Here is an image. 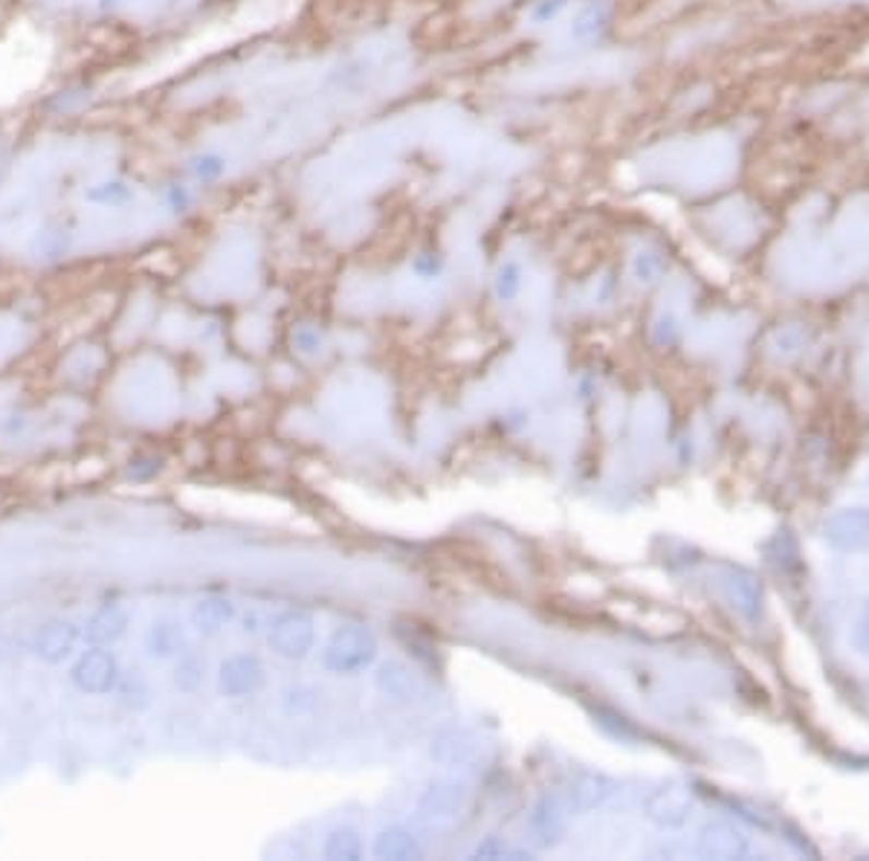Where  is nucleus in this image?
<instances>
[{"label":"nucleus","mask_w":869,"mask_h":861,"mask_svg":"<svg viewBox=\"0 0 869 861\" xmlns=\"http://www.w3.org/2000/svg\"><path fill=\"white\" fill-rule=\"evenodd\" d=\"M374 682H377L383 696H388L391 702H400V705H412V702H418L423 696L421 679H418V673L406 661H381L377 673H374Z\"/></svg>","instance_id":"nucleus-10"},{"label":"nucleus","mask_w":869,"mask_h":861,"mask_svg":"<svg viewBox=\"0 0 869 861\" xmlns=\"http://www.w3.org/2000/svg\"><path fill=\"white\" fill-rule=\"evenodd\" d=\"M192 203L194 194L186 183H169V187H166V206H169L174 215H186V212L192 210Z\"/></svg>","instance_id":"nucleus-31"},{"label":"nucleus","mask_w":869,"mask_h":861,"mask_svg":"<svg viewBox=\"0 0 869 861\" xmlns=\"http://www.w3.org/2000/svg\"><path fill=\"white\" fill-rule=\"evenodd\" d=\"M531 833L540 838L542 847H551L563 836V803L557 794H545L536 801L531 812Z\"/></svg>","instance_id":"nucleus-19"},{"label":"nucleus","mask_w":869,"mask_h":861,"mask_svg":"<svg viewBox=\"0 0 869 861\" xmlns=\"http://www.w3.org/2000/svg\"><path fill=\"white\" fill-rule=\"evenodd\" d=\"M701 859H716V861H736L745 859L751 850V841L745 836L743 829L731 824V821H708L699 829V845H696Z\"/></svg>","instance_id":"nucleus-8"},{"label":"nucleus","mask_w":869,"mask_h":861,"mask_svg":"<svg viewBox=\"0 0 869 861\" xmlns=\"http://www.w3.org/2000/svg\"><path fill=\"white\" fill-rule=\"evenodd\" d=\"M722 591H725L727 603L748 621H757L762 609V586L751 572L745 569H727L722 574Z\"/></svg>","instance_id":"nucleus-11"},{"label":"nucleus","mask_w":869,"mask_h":861,"mask_svg":"<svg viewBox=\"0 0 869 861\" xmlns=\"http://www.w3.org/2000/svg\"><path fill=\"white\" fill-rule=\"evenodd\" d=\"M79 642H82V626L70 618H56V621L38 626V633L29 642V650H33L35 659L47 661V665H61L76 653Z\"/></svg>","instance_id":"nucleus-6"},{"label":"nucleus","mask_w":869,"mask_h":861,"mask_svg":"<svg viewBox=\"0 0 869 861\" xmlns=\"http://www.w3.org/2000/svg\"><path fill=\"white\" fill-rule=\"evenodd\" d=\"M470 806V789L456 780L430 784L418 798V812L426 821H452Z\"/></svg>","instance_id":"nucleus-9"},{"label":"nucleus","mask_w":869,"mask_h":861,"mask_svg":"<svg viewBox=\"0 0 869 861\" xmlns=\"http://www.w3.org/2000/svg\"><path fill=\"white\" fill-rule=\"evenodd\" d=\"M162 474L160 456H134L128 462V479L134 481H152L154 476Z\"/></svg>","instance_id":"nucleus-30"},{"label":"nucleus","mask_w":869,"mask_h":861,"mask_svg":"<svg viewBox=\"0 0 869 861\" xmlns=\"http://www.w3.org/2000/svg\"><path fill=\"white\" fill-rule=\"evenodd\" d=\"M264 682H267V670H264L262 659H255V656L238 653V656H229V659L220 661L218 691L227 699L253 696V693L262 691Z\"/></svg>","instance_id":"nucleus-5"},{"label":"nucleus","mask_w":869,"mask_h":861,"mask_svg":"<svg viewBox=\"0 0 869 861\" xmlns=\"http://www.w3.org/2000/svg\"><path fill=\"white\" fill-rule=\"evenodd\" d=\"M377 659V635L369 626L348 624L330 635L322 650V668L334 675H357Z\"/></svg>","instance_id":"nucleus-1"},{"label":"nucleus","mask_w":869,"mask_h":861,"mask_svg":"<svg viewBox=\"0 0 869 861\" xmlns=\"http://www.w3.org/2000/svg\"><path fill=\"white\" fill-rule=\"evenodd\" d=\"M696 801L687 786L667 784L659 786L655 792H650V798L643 801V815L661 829H678L692 818Z\"/></svg>","instance_id":"nucleus-4"},{"label":"nucleus","mask_w":869,"mask_h":861,"mask_svg":"<svg viewBox=\"0 0 869 861\" xmlns=\"http://www.w3.org/2000/svg\"><path fill=\"white\" fill-rule=\"evenodd\" d=\"M615 792V780L600 772H582L568 786V806L571 812H591L603 806Z\"/></svg>","instance_id":"nucleus-15"},{"label":"nucleus","mask_w":869,"mask_h":861,"mask_svg":"<svg viewBox=\"0 0 869 861\" xmlns=\"http://www.w3.org/2000/svg\"><path fill=\"white\" fill-rule=\"evenodd\" d=\"M823 537L835 551L858 554L869 549V511L867 507H846L829 516L823 525Z\"/></svg>","instance_id":"nucleus-7"},{"label":"nucleus","mask_w":869,"mask_h":861,"mask_svg":"<svg viewBox=\"0 0 869 861\" xmlns=\"http://www.w3.org/2000/svg\"><path fill=\"white\" fill-rule=\"evenodd\" d=\"M612 17H615V3L612 0H582L575 17H571V24H568V35L577 44L598 41L612 26Z\"/></svg>","instance_id":"nucleus-12"},{"label":"nucleus","mask_w":869,"mask_h":861,"mask_svg":"<svg viewBox=\"0 0 869 861\" xmlns=\"http://www.w3.org/2000/svg\"><path fill=\"white\" fill-rule=\"evenodd\" d=\"M853 644H855V650L861 653L864 659H869V609H864L861 618L855 621Z\"/></svg>","instance_id":"nucleus-33"},{"label":"nucleus","mask_w":869,"mask_h":861,"mask_svg":"<svg viewBox=\"0 0 869 861\" xmlns=\"http://www.w3.org/2000/svg\"><path fill=\"white\" fill-rule=\"evenodd\" d=\"M171 679H174L178 691L194 693L203 684V661L197 656H192V653H183Z\"/></svg>","instance_id":"nucleus-25"},{"label":"nucleus","mask_w":869,"mask_h":861,"mask_svg":"<svg viewBox=\"0 0 869 861\" xmlns=\"http://www.w3.org/2000/svg\"><path fill=\"white\" fill-rule=\"evenodd\" d=\"M575 0H533L528 9V24L531 26H551L557 24L559 17L566 15Z\"/></svg>","instance_id":"nucleus-26"},{"label":"nucleus","mask_w":869,"mask_h":861,"mask_svg":"<svg viewBox=\"0 0 869 861\" xmlns=\"http://www.w3.org/2000/svg\"><path fill=\"white\" fill-rule=\"evenodd\" d=\"M522 285H524V271L522 264L516 262V259H507V262L498 264L496 276H493V294H496L498 302H516L519 299V294H522Z\"/></svg>","instance_id":"nucleus-21"},{"label":"nucleus","mask_w":869,"mask_h":861,"mask_svg":"<svg viewBox=\"0 0 869 861\" xmlns=\"http://www.w3.org/2000/svg\"><path fill=\"white\" fill-rule=\"evenodd\" d=\"M293 346L302 351V355H316L322 348V334L316 328H311V325H299V328L293 331Z\"/></svg>","instance_id":"nucleus-32"},{"label":"nucleus","mask_w":869,"mask_h":861,"mask_svg":"<svg viewBox=\"0 0 869 861\" xmlns=\"http://www.w3.org/2000/svg\"><path fill=\"white\" fill-rule=\"evenodd\" d=\"M322 856L330 861H357L363 859V838L354 827H334L325 836Z\"/></svg>","instance_id":"nucleus-20"},{"label":"nucleus","mask_w":869,"mask_h":861,"mask_svg":"<svg viewBox=\"0 0 869 861\" xmlns=\"http://www.w3.org/2000/svg\"><path fill=\"white\" fill-rule=\"evenodd\" d=\"M632 273L641 285H650V282H655L664 273V259L659 253H652V250H643V253L635 255Z\"/></svg>","instance_id":"nucleus-29"},{"label":"nucleus","mask_w":869,"mask_h":861,"mask_svg":"<svg viewBox=\"0 0 869 861\" xmlns=\"http://www.w3.org/2000/svg\"><path fill=\"white\" fill-rule=\"evenodd\" d=\"M430 754L432 761L444 763V766H464L479 754V737L467 728H447L432 737Z\"/></svg>","instance_id":"nucleus-14"},{"label":"nucleus","mask_w":869,"mask_h":861,"mask_svg":"<svg viewBox=\"0 0 869 861\" xmlns=\"http://www.w3.org/2000/svg\"><path fill=\"white\" fill-rule=\"evenodd\" d=\"M655 337H659L661 343H664V339H676V320H673V316H664V320L659 322Z\"/></svg>","instance_id":"nucleus-34"},{"label":"nucleus","mask_w":869,"mask_h":861,"mask_svg":"<svg viewBox=\"0 0 869 861\" xmlns=\"http://www.w3.org/2000/svg\"><path fill=\"white\" fill-rule=\"evenodd\" d=\"M227 169L229 160L218 152L194 154V157H189L186 160V171L194 180H201V183H218V180L227 175Z\"/></svg>","instance_id":"nucleus-22"},{"label":"nucleus","mask_w":869,"mask_h":861,"mask_svg":"<svg viewBox=\"0 0 869 861\" xmlns=\"http://www.w3.org/2000/svg\"><path fill=\"white\" fill-rule=\"evenodd\" d=\"M143 644L145 653H148V659L166 661L183 653V647H186V635H183L180 624H174V621H154V624L148 626V633H145Z\"/></svg>","instance_id":"nucleus-18"},{"label":"nucleus","mask_w":869,"mask_h":861,"mask_svg":"<svg viewBox=\"0 0 869 861\" xmlns=\"http://www.w3.org/2000/svg\"><path fill=\"white\" fill-rule=\"evenodd\" d=\"M374 859H391V861H412L423 859V845L414 833L406 827H388L377 833L372 845Z\"/></svg>","instance_id":"nucleus-17"},{"label":"nucleus","mask_w":869,"mask_h":861,"mask_svg":"<svg viewBox=\"0 0 869 861\" xmlns=\"http://www.w3.org/2000/svg\"><path fill=\"white\" fill-rule=\"evenodd\" d=\"M87 201L101 203V206H125L128 201H134V189L128 187L125 180H105L87 192Z\"/></svg>","instance_id":"nucleus-24"},{"label":"nucleus","mask_w":869,"mask_h":861,"mask_svg":"<svg viewBox=\"0 0 869 861\" xmlns=\"http://www.w3.org/2000/svg\"><path fill=\"white\" fill-rule=\"evenodd\" d=\"M68 247H70L68 232H61V229H47V232H41V236L35 238L33 253L35 259L52 262V259H59V255L68 253Z\"/></svg>","instance_id":"nucleus-27"},{"label":"nucleus","mask_w":869,"mask_h":861,"mask_svg":"<svg viewBox=\"0 0 869 861\" xmlns=\"http://www.w3.org/2000/svg\"><path fill=\"white\" fill-rule=\"evenodd\" d=\"M238 618V609L232 600L227 598H203L197 600L189 612V621H192L194 633L203 635V638H215V635L229 626Z\"/></svg>","instance_id":"nucleus-16"},{"label":"nucleus","mask_w":869,"mask_h":861,"mask_svg":"<svg viewBox=\"0 0 869 861\" xmlns=\"http://www.w3.org/2000/svg\"><path fill=\"white\" fill-rule=\"evenodd\" d=\"M119 696V702L125 705V708L131 710H145L148 708V684H145L143 675H119V684L117 691H113Z\"/></svg>","instance_id":"nucleus-23"},{"label":"nucleus","mask_w":869,"mask_h":861,"mask_svg":"<svg viewBox=\"0 0 869 861\" xmlns=\"http://www.w3.org/2000/svg\"><path fill=\"white\" fill-rule=\"evenodd\" d=\"M128 612L125 607L119 603H105L87 618L85 626H82V638H85L90 647H108V644H117L122 635L128 633Z\"/></svg>","instance_id":"nucleus-13"},{"label":"nucleus","mask_w":869,"mask_h":861,"mask_svg":"<svg viewBox=\"0 0 869 861\" xmlns=\"http://www.w3.org/2000/svg\"><path fill=\"white\" fill-rule=\"evenodd\" d=\"M412 273L423 282H435L447 273V259L435 250H423L412 259Z\"/></svg>","instance_id":"nucleus-28"},{"label":"nucleus","mask_w":869,"mask_h":861,"mask_svg":"<svg viewBox=\"0 0 869 861\" xmlns=\"http://www.w3.org/2000/svg\"><path fill=\"white\" fill-rule=\"evenodd\" d=\"M267 642L279 659H304L311 656L313 644H316V621L307 612H285L273 621Z\"/></svg>","instance_id":"nucleus-2"},{"label":"nucleus","mask_w":869,"mask_h":861,"mask_svg":"<svg viewBox=\"0 0 869 861\" xmlns=\"http://www.w3.org/2000/svg\"><path fill=\"white\" fill-rule=\"evenodd\" d=\"M113 3H117V0H101V9H108V7H113Z\"/></svg>","instance_id":"nucleus-35"},{"label":"nucleus","mask_w":869,"mask_h":861,"mask_svg":"<svg viewBox=\"0 0 869 861\" xmlns=\"http://www.w3.org/2000/svg\"><path fill=\"white\" fill-rule=\"evenodd\" d=\"M119 675L122 673H119L117 656L105 647H90L70 668V682L90 696H108V693L117 691Z\"/></svg>","instance_id":"nucleus-3"}]
</instances>
